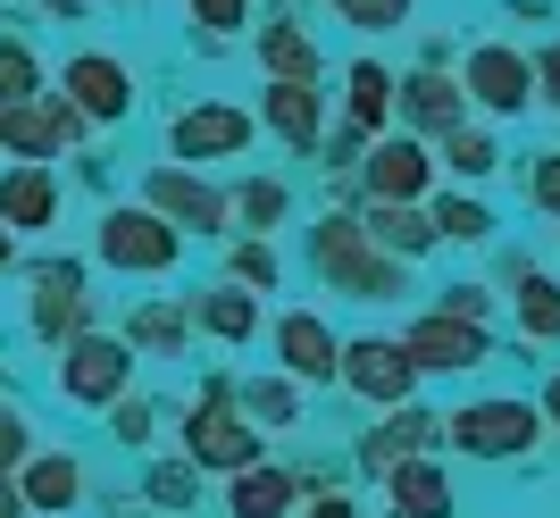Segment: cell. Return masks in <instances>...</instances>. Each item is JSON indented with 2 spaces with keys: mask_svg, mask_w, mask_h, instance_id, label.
<instances>
[{
  "mask_svg": "<svg viewBox=\"0 0 560 518\" xmlns=\"http://www.w3.org/2000/svg\"><path fill=\"white\" fill-rule=\"evenodd\" d=\"M185 460H192V469H218V476H234V469H252V460H259V426L243 419V401H234L226 385H210V393L192 401Z\"/></svg>",
  "mask_w": 560,
  "mask_h": 518,
  "instance_id": "3",
  "label": "cell"
},
{
  "mask_svg": "<svg viewBox=\"0 0 560 518\" xmlns=\"http://www.w3.org/2000/svg\"><path fill=\"white\" fill-rule=\"evenodd\" d=\"M511 309H518V343H560V276H544V268L518 259L511 268Z\"/></svg>",
  "mask_w": 560,
  "mask_h": 518,
  "instance_id": "21",
  "label": "cell"
},
{
  "mask_svg": "<svg viewBox=\"0 0 560 518\" xmlns=\"http://www.w3.org/2000/svg\"><path fill=\"white\" fill-rule=\"evenodd\" d=\"M335 385H351L360 401H410V385H419V368H410V352H401V334H360V343H343L335 352Z\"/></svg>",
  "mask_w": 560,
  "mask_h": 518,
  "instance_id": "10",
  "label": "cell"
},
{
  "mask_svg": "<svg viewBox=\"0 0 560 518\" xmlns=\"http://www.w3.org/2000/svg\"><path fill=\"white\" fill-rule=\"evenodd\" d=\"M226 210L252 226V235H277L284 210H293V192H284V176H252V185H234L226 192Z\"/></svg>",
  "mask_w": 560,
  "mask_h": 518,
  "instance_id": "29",
  "label": "cell"
},
{
  "mask_svg": "<svg viewBox=\"0 0 560 518\" xmlns=\"http://www.w3.org/2000/svg\"><path fill=\"white\" fill-rule=\"evenodd\" d=\"M142 201H151V210L167 217V226H176V235H226L234 226V210H226V192L210 185V176H192L185 160H167V167H151V176H142Z\"/></svg>",
  "mask_w": 560,
  "mask_h": 518,
  "instance_id": "5",
  "label": "cell"
},
{
  "mask_svg": "<svg viewBox=\"0 0 560 518\" xmlns=\"http://www.w3.org/2000/svg\"><path fill=\"white\" fill-rule=\"evenodd\" d=\"M427 444H444V419H427L419 401H385L376 426H369V444H360V460H369V476H385L394 460H410V451H427Z\"/></svg>",
  "mask_w": 560,
  "mask_h": 518,
  "instance_id": "15",
  "label": "cell"
},
{
  "mask_svg": "<svg viewBox=\"0 0 560 518\" xmlns=\"http://www.w3.org/2000/svg\"><path fill=\"white\" fill-rule=\"evenodd\" d=\"M142 494L160 502V510H192V502H201V469H192V460H151Z\"/></svg>",
  "mask_w": 560,
  "mask_h": 518,
  "instance_id": "33",
  "label": "cell"
},
{
  "mask_svg": "<svg viewBox=\"0 0 560 518\" xmlns=\"http://www.w3.org/2000/svg\"><path fill=\"white\" fill-rule=\"evenodd\" d=\"M360 167V185H369V201H427V185H435V151H427L419 134H369V160Z\"/></svg>",
  "mask_w": 560,
  "mask_h": 518,
  "instance_id": "9",
  "label": "cell"
},
{
  "mask_svg": "<svg viewBox=\"0 0 560 518\" xmlns=\"http://www.w3.org/2000/svg\"><path fill=\"white\" fill-rule=\"evenodd\" d=\"M226 276L243 284V293H277V276H284L277 243H268V235H243V243L226 251Z\"/></svg>",
  "mask_w": 560,
  "mask_h": 518,
  "instance_id": "31",
  "label": "cell"
},
{
  "mask_svg": "<svg viewBox=\"0 0 560 518\" xmlns=\"http://www.w3.org/2000/svg\"><path fill=\"white\" fill-rule=\"evenodd\" d=\"M527 192H536V210H544V217H560V151L527 160Z\"/></svg>",
  "mask_w": 560,
  "mask_h": 518,
  "instance_id": "38",
  "label": "cell"
},
{
  "mask_svg": "<svg viewBox=\"0 0 560 518\" xmlns=\"http://www.w3.org/2000/svg\"><path fill=\"white\" fill-rule=\"evenodd\" d=\"M50 217H59V176H50V160H18L9 176H0V226L34 235V226H50Z\"/></svg>",
  "mask_w": 560,
  "mask_h": 518,
  "instance_id": "20",
  "label": "cell"
},
{
  "mask_svg": "<svg viewBox=\"0 0 560 518\" xmlns=\"http://www.w3.org/2000/svg\"><path fill=\"white\" fill-rule=\"evenodd\" d=\"M126 385H135V360H126L117 334H68V352H59V393H68V401L109 410Z\"/></svg>",
  "mask_w": 560,
  "mask_h": 518,
  "instance_id": "8",
  "label": "cell"
},
{
  "mask_svg": "<svg viewBox=\"0 0 560 518\" xmlns=\"http://www.w3.org/2000/svg\"><path fill=\"white\" fill-rule=\"evenodd\" d=\"M259 68L293 75V84H318V43H310L302 25H259Z\"/></svg>",
  "mask_w": 560,
  "mask_h": 518,
  "instance_id": "26",
  "label": "cell"
},
{
  "mask_svg": "<svg viewBox=\"0 0 560 518\" xmlns=\"http://www.w3.org/2000/svg\"><path fill=\"white\" fill-rule=\"evenodd\" d=\"M268 352L293 385H335V352H343V334L318 318V309H284L277 327H268Z\"/></svg>",
  "mask_w": 560,
  "mask_h": 518,
  "instance_id": "13",
  "label": "cell"
},
{
  "mask_svg": "<svg viewBox=\"0 0 560 518\" xmlns=\"http://www.w3.org/2000/svg\"><path fill=\"white\" fill-rule=\"evenodd\" d=\"M427 226H435V243H493V210L486 201H460V192L427 201Z\"/></svg>",
  "mask_w": 560,
  "mask_h": 518,
  "instance_id": "30",
  "label": "cell"
},
{
  "mask_svg": "<svg viewBox=\"0 0 560 518\" xmlns=\"http://www.w3.org/2000/svg\"><path fill=\"white\" fill-rule=\"evenodd\" d=\"M394 109L419 126V134H444V126L468 118V93H460V75L419 68V75H401V84H394Z\"/></svg>",
  "mask_w": 560,
  "mask_h": 518,
  "instance_id": "17",
  "label": "cell"
},
{
  "mask_svg": "<svg viewBox=\"0 0 560 518\" xmlns=\"http://www.w3.org/2000/svg\"><path fill=\"white\" fill-rule=\"evenodd\" d=\"M59 93H68V109L84 126H109V118L135 109V68L109 59V50H75L68 68H59Z\"/></svg>",
  "mask_w": 560,
  "mask_h": 518,
  "instance_id": "12",
  "label": "cell"
},
{
  "mask_svg": "<svg viewBox=\"0 0 560 518\" xmlns=\"http://www.w3.org/2000/svg\"><path fill=\"white\" fill-rule=\"evenodd\" d=\"M527 68H536V101H544V109H560V43H544Z\"/></svg>",
  "mask_w": 560,
  "mask_h": 518,
  "instance_id": "39",
  "label": "cell"
},
{
  "mask_svg": "<svg viewBox=\"0 0 560 518\" xmlns=\"http://www.w3.org/2000/svg\"><path fill=\"white\" fill-rule=\"evenodd\" d=\"M536 410H544V435H560V377H552V385L536 393Z\"/></svg>",
  "mask_w": 560,
  "mask_h": 518,
  "instance_id": "43",
  "label": "cell"
},
{
  "mask_svg": "<svg viewBox=\"0 0 560 518\" xmlns=\"http://www.w3.org/2000/svg\"><path fill=\"white\" fill-rule=\"evenodd\" d=\"M0 518H25V502H18V485H9V469H0Z\"/></svg>",
  "mask_w": 560,
  "mask_h": 518,
  "instance_id": "44",
  "label": "cell"
},
{
  "mask_svg": "<svg viewBox=\"0 0 560 518\" xmlns=\"http://www.w3.org/2000/svg\"><path fill=\"white\" fill-rule=\"evenodd\" d=\"M369 243L376 251H394V259H419V251H435V226H427V201H369Z\"/></svg>",
  "mask_w": 560,
  "mask_h": 518,
  "instance_id": "23",
  "label": "cell"
},
{
  "mask_svg": "<svg viewBox=\"0 0 560 518\" xmlns=\"http://www.w3.org/2000/svg\"><path fill=\"white\" fill-rule=\"evenodd\" d=\"M259 118H268V134H284V151H318L327 142V93L318 84H293V75H277L268 93H259Z\"/></svg>",
  "mask_w": 560,
  "mask_h": 518,
  "instance_id": "14",
  "label": "cell"
},
{
  "mask_svg": "<svg viewBox=\"0 0 560 518\" xmlns=\"http://www.w3.org/2000/svg\"><path fill=\"white\" fill-rule=\"evenodd\" d=\"M401 352H410V368H419V377H460V368H486V360H493V334L477 327V318L427 309L419 327L401 334Z\"/></svg>",
  "mask_w": 560,
  "mask_h": 518,
  "instance_id": "7",
  "label": "cell"
},
{
  "mask_svg": "<svg viewBox=\"0 0 560 518\" xmlns=\"http://www.w3.org/2000/svg\"><path fill=\"white\" fill-rule=\"evenodd\" d=\"M444 309H452V318H477V327H486V318H493V293H486V284H452Z\"/></svg>",
  "mask_w": 560,
  "mask_h": 518,
  "instance_id": "40",
  "label": "cell"
},
{
  "mask_svg": "<svg viewBox=\"0 0 560 518\" xmlns=\"http://www.w3.org/2000/svg\"><path fill=\"white\" fill-rule=\"evenodd\" d=\"M18 502L25 510H75V502H84V460H75V451H34Z\"/></svg>",
  "mask_w": 560,
  "mask_h": 518,
  "instance_id": "22",
  "label": "cell"
},
{
  "mask_svg": "<svg viewBox=\"0 0 560 518\" xmlns=\"http://www.w3.org/2000/svg\"><path fill=\"white\" fill-rule=\"evenodd\" d=\"M192 327V302H160V309H142L135 327H126V343H142V352H176Z\"/></svg>",
  "mask_w": 560,
  "mask_h": 518,
  "instance_id": "32",
  "label": "cell"
},
{
  "mask_svg": "<svg viewBox=\"0 0 560 518\" xmlns=\"http://www.w3.org/2000/svg\"><path fill=\"white\" fill-rule=\"evenodd\" d=\"M0 259H9V235H0Z\"/></svg>",
  "mask_w": 560,
  "mask_h": 518,
  "instance_id": "45",
  "label": "cell"
},
{
  "mask_svg": "<svg viewBox=\"0 0 560 518\" xmlns=\"http://www.w3.org/2000/svg\"><path fill=\"white\" fill-rule=\"evenodd\" d=\"M460 93L486 109V118H518V109H536V68H527V50L511 43H477L460 59Z\"/></svg>",
  "mask_w": 560,
  "mask_h": 518,
  "instance_id": "6",
  "label": "cell"
},
{
  "mask_svg": "<svg viewBox=\"0 0 560 518\" xmlns=\"http://www.w3.org/2000/svg\"><path fill=\"white\" fill-rule=\"evenodd\" d=\"M385 485V502H394V518H452V476L427 460V451H410V460H394V469L376 476Z\"/></svg>",
  "mask_w": 560,
  "mask_h": 518,
  "instance_id": "18",
  "label": "cell"
},
{
  "mask_svg": "<svg viewBox=\"0 0 560 518\" xmlns=\"http://www.w3.org/2000/svg\"><path fill=\"white\" fill-rule=\"evenodd\" d=\"M167 151L176 160H243L252 151V109H234V101H192L167 118Z\"/></svg>",
  "mask_w": 560,
  "mask_h": 518,
  "instance_id": "11",
  "label": "cell"
},
{
  "mask_svg": "<svg viewBox=\"0 0 560 518\" xmlns=\"http://www.w3.org/2000/svg\"><path fill=\"white\" fill-rule=\"evenodd\" d=\"M444 444L460 460H527L544 444V410L527 393H486V401H460L444 419Z\"/></svg>",
  "mask_w": 560,
  "mask_h": 518,
  "instance_id": "2",
  "label": "cell"
},
{
  "mask_svg": "<svg viewBox=\"0 0 560 518\" xmlns=\"http://www.w3.org/2000/svg\"><path fill=\"white\" fill-rule=\"evenodd\" d=\"M109 435H117V444H151V401H142L135 385L109 401Z\"/></svg>",
  "mask_w": 560,
  "mask_h": 518,
  "instance_id": "37",
  "label": "cell"
},
{
  "mask_svg": "<svg viewBox=\"0 0 560 518\" xmlns=\"http://www.w3.org/2000/svg\"><path fill=\"white\" fill-rule=\"evenodd\" d=\"M34 93H43L34 50H25V43H0V101H34Z\"/></svg>",
  "mask_w": 560,
  "mask_h": 518,
  "instance_id": "36",
  "label": "cell"
},
{
  "mask_svg": "<svg viewBox=\"0 0 560 518\" xmlns=\"http://www.w3.org/2000/svg\"><path fill=\"white\" fill-rule=\"evenodd\" d=\"M310 268H318L327 293H351V302H401V293H410V268H401L394 251H376L369 226L351 210H327L310 226Z\"/></svg>",
  "mask_w": 560,
  "mask_h": 518,
  "instance_id": "1",
  "label": "cell"
},
{
  "mask_svg": "<svg viewBox=\"0 0 560 518\" xmlns=\"http://www.w3.org/2000/svg\"><path fill=\"white\" fill-rule=\"evenodd\" d=\"M343 109H351V126H360V134H385V126H394V75L376 68V59H351Z\"/></svg>",
  "mask_w": 560,
  "mask_h": 518,
  "instance_id": "25",
  "label": "cell"
},
{
  "mask_svg": "<svg viewBox=\"0 0 560 518\" xmlns=\"http://www.w3.org/2000/svg\"><path fill=\"white\" fill-rule=\"evenodd\" d=\"M293 502H302V476L277 460H252L226 476V518H293Z\"/></svg>",
  "mask_w": 560,
  "mask_h": 518,
  "instance_id": "19",
  "label": "cell"
},
{
  "mask_svg": "<svg viewBox=\"0 0 560 518\" xmlns=\"http://www.w3.org/2000/svg\"><path fill=\"white\" fill-rule=\"evenodd\" d=\"M302 518H360V510H351V494H335V485H327V494L302 502Z\"/></svg>",
  "mask_w": 560,
  "mask_h": 518,
  "instance_id": "42",
  "label": "cell"
},
{
  "mask_svg": "<svg viewBox=\"0 0 560 518\" xmlns=\"http://www.w3.org/2000/svg\"><path fill=\"white\" fill-rule=\"evenodd\" d=\"M435 142H444V151H435V160H444L452 167V176H468V185H486V176H493V167H502V151H493V134H486V126H444V134H435Z\"/></svg>",
  "mask_w": 560,
  "mask_h": 518,
  "instance_id": "27",
  "label": "cell"
},
{
  "mask_svg": "<svg viewBox=\"0 0 560 518\" xmlns=\"http://www.w3.org/2000/svg\"><path fill=\"white\" fill-rule=\"evenodd\" d=\"M93 251L109 259V268H126V276H167L176 251H185V235H176L151 201H135V210H109V217H101Z\"/></svg>",
  "mask_w": 560,
  "mask_h": 518,
  "instance_id": "4",
  "label": "cell"
},
{
  "mask_svg": "<svg viewBox=\"0 0 560 518\" xmlns=\"http://www.w3.org/2000/svg\"><path fill=\"white\" fill-rule=\"evenodd\" d=\"M185 25H201V43H234L252 25V0H185Z\"/></svg>",
  "mask_w": 560,
  "mask_h": 518,
  "instance_id": "35",
  "label": "cell"
},
{
  "mask_svg": "<svg viewBox=\"0 0 560 518\" xmlns=\"http://www.w3.org/2000/svg\"><path fill=\"white\" fill-rule=\"evenodd\" d=\"M84 318H93L84 268H75V259H50V268H34V327H43V334H84Z\"/></svg>",
  "mask_w": 560,
  "mask_h": 518,
  "instance_id": "16",
  "label": "cell"
},
{
  "mask_svg": "<svg viewBox=\"0 0 560 518\" xmlns=\"http://www.w3.org/2000/svg\"><path fill=\"white\" fill-rule=\"evenodd\" d=\"M234 401H243V419H252V426H302V385L284 377V368H277V377H252Z\"/></svg>",
  "mask_w": 560,
  "mask_h": 518,
  "instance_id": "28",
  "label": "cell"
},
{
  "mask_svg": "<svg viewBox=\"0 0 560 518\" xmlns=\"http://www.w3.org/2000/svg\"><path fill=\"white\" fill-rule=\"evenodd\" d=\"M192 302V318H201V327L218 334V343H252L259 334V293H243V284H210V293H185Z\"/></svg>",
  "mask_w": 560,
  "mask_h": 518,
  "instance_id": "24",
  "label": "cell"
},
{
  "mask_svg": "<svg viewBox=\"0 0 560 518\" xmlns=\"http://www.w3.org/2000/svg\"><path fill=\"white\" fill-rule=\"evenodd\" d=\"M25 451H34V435H25V419H18V410H0V469H18Z\"/></svg>",
  "mask_w": 560,
  "mask_h": 518,
  "instance_id": "41",
  "label": "cell"
},
{
  "mask_svg": "<svg viewBox=\"0 0 560 518\" xmlns=\"http://www.w3.org/2000/svg\"><path fill=\"white\" fill-rule=\"evenodd\" d=\"M410 9H419V0H335V17H343L351 34H401Z\"/></svg>",
  "mask_w": 560,
  "mask_h": 518,
  "instance_id": "34",
  "label": "cell"
}]
</instances>
